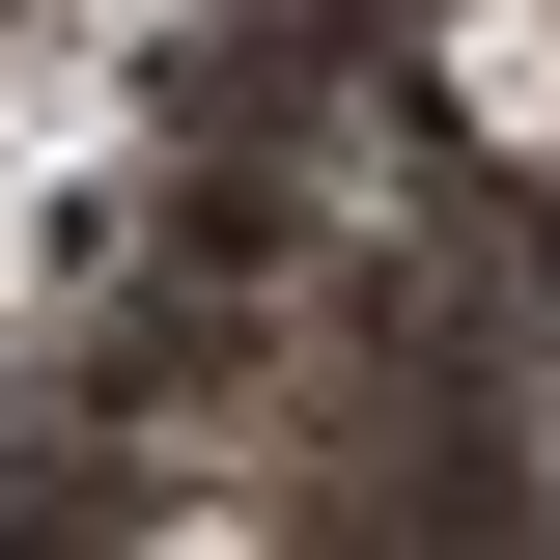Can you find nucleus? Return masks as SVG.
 Masks as SVG:
<instances>
[{
  "instance_id": "1",
  "label": "nucleus",
  "mask_w": 560,
  "mask_h": 560,
  "mask_svg": "<svg viewBox=\"0 0 560 560\" xmlns=\"http://www.w3.org/2000/svg\"><path fill=\"white\" fill-rule=\"evenodd\" d=\"M448 84H477V140H560V28H533V0H477V28H448Z\"/></svg>"
}]
</instances>
